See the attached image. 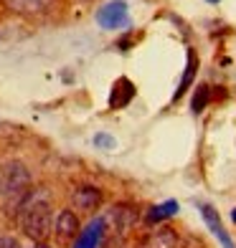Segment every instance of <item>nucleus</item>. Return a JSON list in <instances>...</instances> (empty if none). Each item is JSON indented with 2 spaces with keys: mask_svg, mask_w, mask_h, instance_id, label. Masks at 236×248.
<instances>
[{
  "mask_svg": "<svg viewBox=\"0 0 236 248\" xmlns=\"http://www.w3.org/2000/svg\"><path fill=\"white\" fill-rule=\"evenodd\" d=\"M20 228L31 241L43 243L49 238V233L53 231V213L51 202L43 195H28V200L20 205Z\"/></svg>",
  "mask_w": 236,
  "mask_h": 248,
  "instance_id": "1",
  "label": "nucleus"
},
{
  "mask_svg": "<svg viewBox=\"0 0 236 248\" xmlns=\"http://www.w3.org/2000/svg\"><path fill=\"white\" fill-rule=\"evenodd\" d=\"M0 195H3V202L8 213H16L31 195V172L23 162H8L3 177H0Z\"/></svg>",
  "mask_w": 236,
  "mask_h": 248,
  "instance_id": "2",
  "label": "nucleus"
},
{
  "mask_svg": "<svg viewBox=\"0 0 236 248\" xmlns=\"http://www.w3.org/2000/svg\"><path fill=\"white\" fill-rule=\"evenodd\" d=\"M97 23L104 31H119L130 26V16H127V3L125 0H109L107 5L97 10Z\"/></svg>",
  "mask_w": 236,
  "mask_h": 248,
  "instance_id": "3",
  "label": "nucleus"
},
{
  "mask_svg": "<svg viewBox=\"0 0 236 248\" xmlns=\"http://www.w3.org/2000/svg\"><path fill=\"white\" fill-rule=\"evenodd\" d=\"M102 241H104V218H94L79 233L74 248H102Z\"/></svg>",
  "mask_w": 236,
  "mask_h": 248,
  "instance_id": "4",
  "label": "nucleus"
},
{
  "mask_svg": "<svg viewBox=\"0 0 236 248\" xmlns=\"http://www.w3.org/2000/svg\"><path fill=\"white\" fill-rule=\"evenodd\" d=\"M135 96V84L130 81L127 76H119L115 86H112V94H109V107L112 109H125Z\"/></svg>",
  "mask_w": 236,
  "mask_h": 248,
  "instance_id": "5",
  "label": "nucleus"
},
{
  "mask_svg": "<svg viewBox=\"0 0 236 248\" xmlns=\"http://www.w3.org/2000/svg\"><path fill=\"white\" fill-rule=\"evenodd\" d=\"M102 190L99 187H92V185H84V187H79L74 190V205L79 210H86V213H92L97 210L99 205H102Z\"/></svg>",
  "mask_w": 236,
  "mask_h": 248,
  "instance_id": "6",
  "label": "nucleus"
},
{
  "mask_svg": "<svg viewBox=\"0 0 236 248\" xmlns=\"http://www.w3.org/2000/svg\"><path fill=\"white\" fill-rule=\"evenodd\" d=\"M53 231L59 238H74L79 235V218L74 210H61L56 216V223H53Z\"/></svg>",
  "mask_w": 236,
  "mask_h": 248,
  "instance_id": "7",
  "label": "nucleus"
},
{
  "mask_svg": "<svg viewBox=\"0 0 236 248\" xmlns=\"http://www.w3.org/2000/svg\"><path fill=\"white\" fill-rule=\"evenodd\" d=\"M201 216H203L206 225L211 228V233L221 241L223 248H234V243H231V238H229V233L223 231V225H221V220H219V213H216V210H213L211 205H201Z\"/></svg>",
  "mask_w": 236,
  "mask_h": 248,
  "instance_id": "8",
  "label": "nucleus"
},
{
  "mask_svg": "<svg viewBox=\"0 0 236 248\" xmlns=\"http://www.w3.org/2000/svg\"><path fill=\"white\" fill-rule=\"evenodd\" d=\"M175 213H178V200H165V202H160V205H152V208L148 210L145 223L155 225V223H160V220H165V218H173Z\"/></svg>",
  "mask_w": 236,
  "mask_h": 248,
  "instance_id": "9",
  "label": "nucleus"
},
{
  "mask_svg": "<svg viewBox=\"0 0 236 248\" xmlns=\"http://www.w3.org/2000/svg\"><path fill=\"white\" fill-rule=\"evenodd\" d=\"M196 69H198V59L193 56V51H188V63H185V74H183V78H181V84H178V89H175V101L181 99L188 89H190V84H193V76H196Z\"/></svg>",
  "mask_w": 236,
  "mask_h": 248,
  "instance_id": "10",
  "label": "nucleus"
},
{
  "mask_svg": "<svg viewBox=\"0 0 236 248\" xmlns=\"http://www.w3.org/2000/svg\"><path fill=\"white\" fill-rule=\"evenodd\" d=\"M3 3H5L10 10H16V13L33 16V13H41V10L49 5V0H3Z\"/></svg>",
  "mask_w": 236,
  "mask_h": 248,
  "instance_id": "11",
  "label": "nucleus"
},
{
  "mask_svg": "<svg viewBox=\"0 0 236 248\" xmlns=\"http://www.w3.org/2000/svg\"><path fill=\"white\" fill-rule=\"evenodd\" d=\"M178 243V235L173 228H160V231H155L150 235V241H148V248H175Z\"/></svg>",
  "mask_w": 236,
  "mask_h": 248,
  "instance_id": "12",
  "label": "nucleus"
},
{
  "mask_svg": "<svg viewBox=\"0 0 236 248\" xmlns=\"http://www.w3.org/2000/svg\"><path fill=\"white\" fill-rule=\"evenodd\" d=\"M208 101H211V89L206 84H198L196 92H193V99H190V111H193V114H201V111L208 107Z\"/></svg>",
  "mask_w": 236,
  "mask_h": 248,
  "instance_id": "13",
  "label": "nucleus"
},
{
  "mask_svg": "<svg viewBox=\"0 0 236 248\" xmlns=\"http://www.w3.org/2000/svg\"><path fill=\"white\" fill-rule=\"evenodd\" d=\"M112 218H115L119 233H127V228L135 223V213L130 208H115V210H112Z\"/></svg>",
  "mask_w": 236,
  "mask_h": 248,
  "instance_id": "14",
  "label": "nucleus"
},
{
  "mask_svg": "<svg viewBox=\"0 0 236 248\" xmlns=\"http://www.w3.org/2000/svg\"><path fill=\"white\" fill-rule=\"evenodd\" d=\"M0 248H20V243L13 235H0Z\"/></svg>",
  "mask_w": 236,
  "mask_h": 248,
  "instance_id": "15",
  "label": "nucleus"
},
{
  "mask_svg": "<svg viewBox=\"0 0 236 248\" xmlns=\"http://www.w3.org/2000/svg\"><path fill=\"white\" fill-rule=\"evenodd\" d=\"M94 142H97V144H102V147H115V140L107 137V134H97Z\"/></svg>",
  "mask_w": 236,
  "mask_h": 248,
  "instance_id": "16",
  "label": "nucleus"
},
{
  "mask_svg": "<svg viewBox=\"0 0 236 248\" xmlns=\"http://www.w3.org/2000/svg\"><path fill=\"white\" fill-rule=\"evenodd\" d=\"M33 248H51V246H49V243H36Z\"/></svg>",
  "mask_w": 236,
  "mask_h": 248,
  "instance_id": "17",
  "label": "nucleus"
},
{
  "mask_svg": "<svg viewBox=\"0 0 236 248\" xmlns=\"http://www.w3.org/2000/svg\"><path fill=\"white\" fill-rule=\"evenodd\" d=\"M231 220L236 223V208H234V213H231Z\"/></svg>",
  "mask_w": 236,
  "mask_h": 248,
  "instance_id": "18",
  "label": "nucleus"
},
{
  "mask_svg": "<svg viewBox=\"0 0 236 248\" xmlns=\"http://www.w3.org/2000/svg\"><path fill=\"white\" fill-rule=\"evenodd\" d=\"M208 3H219V0H208Z\"/></svg>",
  "mask_w": 236,
  "mask_h": 248,
  "instance_id": "19",
  "label": "nucleus"
}]
</instances>
